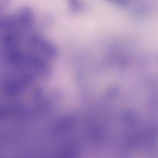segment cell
I'll list each match as a JSON object with an SVG mask.
<instances>
[{
  "label": "cell",
  "mask_w": 158,
  "mask_h": 158,
  "mask_svg": "<svg viewBox=\"0 0 158 158\" xmlns=\"http://www.w3.org/2000/svg\"><path fill=\"white\" fill-rule=\"evenodd\" d=\"M17 20L24 27L31 26L33 20V15L31 9L28 7H22L19 9Z\"/></svg>",
  "instance_id": "1"
},
{
  "label": "cell",
  "mask_w": 158,
  "mask_h": 158,
  "mask_svg": "<svg viewBox=\"0 0 158 158\" xmlns=\"http://www.w3.org/2000/svg\"><path fill=\"white\" fill-rule=\"evenodd\" d=\"M69 9L72 12H77L81 7V3L80 0H67Z\"/></svg>",
  "instance_id": "2"
},
{
  "label": "cell",
  "mask_w": 158,
  "mask_h": 158,
  "mask_svg": "<svg viewBox=\"0 0 158 158\" xmlns=\"http://www.w3.org/2000/svg\"><path fill=\"white\" fill-rule=\"evenodd\" d=\"M109 1L118 5H124L127 2V0H109Z\"/></svg>",
  "instance_id": "3"
}]
</instances>
